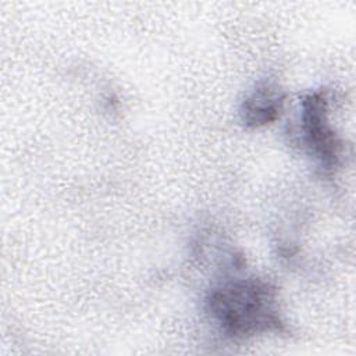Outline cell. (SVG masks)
<instances>
[{
	"instance_id": "1",
	"label": "cell",
	"mask_w": 356,
	"mask_h": 356,
	"mask_svg": "<svg viewBox=\"0 0 356 356\" xmlns=\"http://www.w3.org/2000/svg\"><path fill=\"white\" fill-rule=\"evenodd\" d=\"M206 309L220 330L231 338L284 332L275 288L257 277H234L213 286Z\"/></svg>"
},
{
	"instance_id": "2",
	"label": "cell",
	"mask_w": 356,
	"mask_h": 356,
	"mask_svg": "<svg viewBox=\"0 0 356 356\" xmlns=\"http://www.w3.org/2000/svg\"><path fill=\"white\" fill-rule=\"evenodd\" d=\"M299 139L321 168L338 165L341 142L328 121V99L324 92H313L300 100Z\"/></svg>"
},
{
	"instance_id": "3",
	"label": "cell",
	"mask_w": 356,
	"mask_h": 356,
	"mask_svg": "<svg viewBox=\"0 0 356 356\" xmlns=\"http://www.w3.org/2000/svg\"><path fill=\"white\" fill-rule=\"evenodd\" d=\"M285 93L275 82H260L242 102L241 120L248 128H260L274 122L282 113Z\"/></svg>"
}]
</instances>
